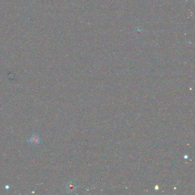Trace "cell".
<instances>
[{"instance_id":"6da1fadb","label":"cell","mask_w":195,"mask_h":195,"mask_svg":"<svg viewBox=\"0 0 195 195\" xmlns=\"http://www.w3.org/2000/svg\"><path fill=\"white\" fill-rule=\"evenodd\" d=\"M41 140L40 137L37 135H32L29 140V142L31 145L35 147V146H37L40 143Z\"/></svg>"},{"instance_id":"7a4b0ae2","label":"cell","mask_w":195,"mask_h":195,"mask_svg":"<svg viewBox=\"0 0 195 195\" xmlns=\"http://www.w3.org/2000/svg\"><path fill=\"white\" fill-rule=\"evenodd\" d=\"M7 186H6V187H5V188H6V189H8V188H9V187H7Z\"/></svg>"}]
</instances>
